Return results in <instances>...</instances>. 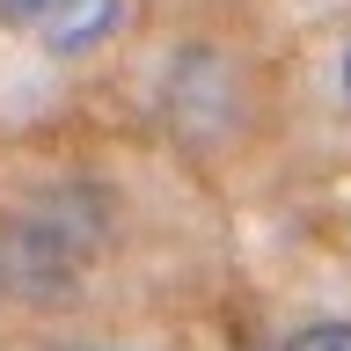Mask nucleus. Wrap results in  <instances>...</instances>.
Masks as SVG:
<instances>
[{"instance_id":"f257e3e1","label":"nucleus","mask_w":351,"mask_h":351,"mask_svg":"<svg viewBox=\"0 0 351 351\" xmlns=\"http://www.w3.org/2000/svg\"><path fill=\"white\" fill-rule=\"evenodd\" d=\"M95 227H103V213L73 191H44L15 213H0V293H22V300L73 293L103 249Z\"/></svg>"},{"instance_id":"f03ea898","label":"nucleus","mask_w":351,"mask_h":351,"mask_svg":"<svg viewBox=\"0 0 351 351\" xmlns=\"http://www.w3.org/2000/svg\"><path fill=\"white\" fill-rule=\"evenodd\" d=\"M0 22L51 59H88L117 37L125 0H0Z\"/></svg>"},{"instance_id":"7ed1b4c3","label":"nucleus","mask_w":351,"mask_h":351,"mask_svg":"<svg viewBox=\"0 0 351 351\" xmlns=\"http://www.w3.org/2000/svg\"><path fill=\"white\" fill-rule=\"evenodd\" d=\"M285 351H351V322H307L285 337Z\"/></svg>"},{"instance_id":"20e7f679","label":"nucleus","mask_w":351,"mask_h":351,"mask_svg":"<svg viewBox=\"0 0 351 351\" xmlns=\"http://www.w3.org/2000/svg\"><path fill=\"white\" fill-rule=\"evenodd\" d=\"M66 351H139V344H66Z\"/></svg>"},{"instance_id":"39448f33","label":"nucleus","mask_w":351,"mask_h":351,"mask_svg":"<svg viewBox=\"0 0 351 351\" xmlns=\"http://www.w3.org/2000/svg\"><path fill=\"white\" fill-rule=\"evenodd\" d=\"M344 103H351V44H344Z\"/></svg>"}]
</instances>
